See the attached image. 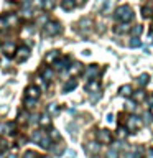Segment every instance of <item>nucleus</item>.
Returning <instances> with one entry per match:
<instances>
[{"mask_svg":"<svg viewBox=\"0 0 153 158\" xmlns=\"http://www.w3.org/2000/svg\"><path fill=\"white\" fill-rule=\"evenodd\" d=\"M115 18L122 23H128L133 18V10L128 7V5H120V7L115 10Z\"/></svg>","mask_w":153,"mask_h":158,"instance_id":"obj_1","label":"nucleus"},{"mask_svg":"<svg viewBox=\"0 0 153 158\" xmlns=\"http://www.w3.org/2000/svg\"><path fill=\"white\" fill-rule=\"evenodd\" d=\"M18 23V17L15 13H5L0 17V30H7L12 28Z\"/></svg>","mask_w":153,"mask_h":158,"instance_id":"obj_2","label":"nucleus"},{"mask_svg":"<svg viewBox=\"0 0 153 158\" xmlns=\"http://www.w3.org/2000/svg\"><path fill=\"white\" fill-rule=\"evenodd\" d=\"M61 31H63V27L59 22H46V25H44V33L48 36H56Z\"/></svg>","mask_w":153,"mask_h":158,"instance_id":"obj_3","label":"nucleus"},{"mask_svg":"<svg viewBox=\"0 0 153 158\" xmlns=\"http://www.w3.org/2000/svg\"><path fill=\"white\" fill-rule=\"evenodd\" d=\"M142 118L140 117H137V115H130L127 118V130H130V132H135L138 130V128L142 127Z\"/></svg>","mask_w":153,"mask_h":158,"instance_id":"obj_4","label":"nucleus"},{"mask_svg":"<svg viewBox=\"0 0 153 158\" xmlns=\"http://www.w3.org/2000/svg\"><path fill=\"white\" fill-rule=\"evenodd\" d=\"M97 142L99 143H110L112 142V133L107 128H101L97 132Z\"/></svg>","mask_w":153,"mask_h":158,"instance_id":"obj_5","label":"nucleus"},{"mask_svg":"<svg viewBox=\"0 0 153 158\" xmlns=\"http://www.w3.org/2000/svg\"><path fill=\"white\" fill-rule=\"evenodd\" d=\"M25 92H27V97H28V99H38L39 94H41L39 87H36V86H28Z\"/></svg>","mask_w":153,"mask_h":158,"instance_id":"obj_6","label":"nucleus"},{"mask_svg":"<svg viewBox=\"0 0 153 158\" xmlns=\"http://www.w3.org/2000/svg\"><path fill=\"white\" fill-rule=\"evenodd\" d=\"M17 59L18 61H23V59H27L28 58V54H30V49L27 48V46H18L17 49Z\"/></svg>","mask_w":153,"mask_h":158,"instance_id":"obj_7","label":"nucleus"},{"mask_svg":"<svg viewBox=\"0 0 153 158\" xmlns=\"http://www.w3.org/2000/svg\"><path fill=\"white\" fill-rule=\"evenodd\" d=\"M86 91L87 92H99L101 91V82L99 81H91L86 84Z\"/></svg>","mask_w":153,"mask_h":158,"instance_id":"obj_8","label":"nucleus"},{"mask_svg":"<svg viewBox=\"0 0 153 158\" xmlns=\"http://www.w3.org/2000/svg\"><path fill=\"white\" fill-rule=\"evenodd\" d=\"M2 49H3V53L7 54V56H13V51L17 48H15V44L12 41H7V43H3L2 44Z\"/></svg>","mask_w":153,"mask_h":158,"instance_id":"obj_9","label":"nucleus"},{"mask_svg":"<svg viewBox=\"0 0 153 158\" xmlns=\"http://www.w3.org/2000/svg\"><path fill=\"white\" fill-rule=\"evenodd\" d=\"M82 71V64L81 63H74L71 64V66H68V73L71 74V76H76V74H79Z\"/></svg>","mask_w":153,"mask_h":158,"instance_id":"obj_10","label":"nucleus"},{"mask_svg":"<svg viewBox=\"0 0 153 158\" xmlns=\"http://www.w3.org/2000/svg\"><path fill=\"white\" fill-rule=\"evenodd\" d=\"M132 97H133V102H143L147 99V94L142 91V89H138V91L132 92Z\"/></svg>","mask_w":153,"mask_h":158,"instance_id":"obj_11","label":"nucleus"},{"mask_svg":"<svg viewBox=\"0 0 153 158\" xmlns=\"http://www.w3.org/2000/svg\"><path fill=\"white\" fill-rule=\"evenodd\" d=\"M58 58H59V51H49L46 56H44V61H46L48 64H51V63H54V61H58Z\"/></svg>","mask_w":153,"mask_h":158,"instance_id":"obj_12","label":"nucleus"},{"mask_svg":"<svg viewBox=\"0 0 153 158\" xmlns=\"http://www.w3.org/2000/svg\"><path fill=\"white\" fill-rule=\"evenodd\" d=\"M99 150H101V147H99V143H87L86 145V152L89 153V155H97Z\"/></svg>","mask_w":153,"mask_h":158,"instance_id":"obj_13","label":"nucleus"},{"mask_svg":"<svg viewBox=\"0 0 153 158\" xmlns=\"http://www.w3.org/2000/svg\"><path fill=\"white\" fill-rule=\"evenodd\" d=\"M38 143H39V145H41V147L44 148V150L51 148V138H49L48 135H43V137H41V140H39Z\"/></svg>","mask_w":153,"mask_h":158,"instance_id":"obj_14","label":"nucleus"},{"mask_svg":"<svg viewBox=\"0 0 153 158\" xmlns=\"http://www.w3.org/2000/svg\"><path fill=\"white\" fill-rule=\"evenodd\" d=\"M142 17L147 18V20H150V18L153 17V10H151L150 5H145V7L142 8Z\"/></svg>","mask_w":153,"mask_h":158,"instance_id":"obj_15","label":"nucleus"},{"mask_svg":"<svg viewBox=\"0 0 153 158\" xmlns=\"http://www.w3.org/2000/svg\"><path fill=\"white\" fill-rule=\"evenodd\" d=\"M97 74H99V68L96 66V64L89 66V68H87V71H86V76H87V77H96Z\"/></svg>","mask_w":153,"mask_h":158,"instance_id":"obj_16","label":"nucleus"},{"mask_svg":"<svg viewBox=\"0 0 153 158\" xmlns=\"http://www.w3.org/2000/svg\"><path fill=\"white\" fill-rule=\"evenodd\" d=\"M41 76H43L44 81H51V79H53V69H51V68L41 69Z\"/></svg>","mask_w":153,"mask_h":158,"instance_id":"obj_17","label":"nucleus"},{"mask_svg":"<svg viewBox=\"0 0 153 158\" xmlns=\"http://www.w3.org/2000/svg\"><path fill=\"white\" fill-rule=\"evenodd\" d=\"M118 92L122 94V96H125V97H128V96H132V86H128V84H125V86H122L120 89H118Z\"/></svg>","mask_w":153,"mask_h":158,"instance_id":"obj_18","label":"nucleus"},{"mask_svg":"<svg viewBox=\"0 0 153 158\" xmlns=\"http://www.w3.org/2000/svg\"><path fill=\"white\" fill-rule=\"evenodd\" d=\"M38 122H39V125H41V127H49V123H51V118H49L48 114H44V115L39 117Z\"/></svg>","mask_w":153,"mask_h":158,"instance_id":"obj_19","label":"nucleus"},{"mask_svg":"<svg viewBox=\"0 0 153 158\" xmlns=\"http://www.w3.org/2000/svg\"><path fill=\"white\" fill-rule=\"evenodd\" d=\"M79 27H81V30H89L92 27V20L89 18H82L81 22H79Z\"/></svg>","mask_w":153,"mask_h":158,"instance_id":"obj_20","label":"nucleus"},{"mask_svg":"<svg viewBox=\"0 0 153 158\" xmlns=\"http://www.w3.org/2000/svg\"><path fill=\"white\" fill-rule=\"evenodd\" d=\"M69 63V58H64V59H58V61H54V66H56L58 69H64L68 66Z\"/></svg>","mask_w":153,"mask_h":158,"instance_id":"obj_21","label":"nucleus"},{"mask_svg":"<svg viewBox=\"0 0 153 158\" xmlns=\"http://www.w3.org/2000/svg\"><path fill=\"white\" fill-rule=\"evenodd\" d=\"M61 7L64 10H72L74 7H76V3H74V0H63L61 2Z\"/></svg>","mask_w":153,"mask_h":158,"instance_id":"obj_22","label":"nucleus"},{"mask_svg":"<svg viewBox=\"0 0 153 158\" xmlns=\"http://www.w3.org/2000/svg\"><path fill=\"white\" fill-rule=\"evenodd\" d=\"M76 86H77V81H76V79H71L69 82H66V84H64V92H69V91H72V89L76 87Z\"/></svg>","mask_w":153,"mask_h":158,"instance_id":"obj_23","label":"nucleus"},{"mask_svg":"<svg viewBox=\"0 0 153 158\" xmlns=\"http://www.w3.org/2000/svg\"><path fill=\"white\" fill-rule=\"evenodd\" d=\"M3 130H5V133H8V135H13V133H15V123H12V122L5 123Z\"/></svg>","mask_w":153,"mask_h":158,"instance_id":"obj_24","label":"nucleus"},{"mask_svg":"<svg viewBox=\"0 0 153 158\" xmlns=\"http://www.w3.org/2000/svg\"><path fill=\"white\" fill-rule=\"evenodd\" d=\"M41 7H43V10H53L54 0H41Z\"/></svg>","mask_w":153,"mask_h":158,"instance_id":"obj_25","label":"nucleus"},{"mask_svg":"<svg viewBox=\"0 0 153 158\" xmlns=\"http://www.w3.org/2000/svg\"><path fill=\"white\" fill-rule=\"evenodd\" d=\"M105 158H118V150L117 148H109L105 153Z\"/></svg>","mask_w":153,"mask_h":158,"instance_id":"obj_26","label":"nucleus"},{"mask_svg":"<svg viewBox=\"0 0 153 158\" xmlns=\"http://www.w3.org/2000/svg\"><path fill=\"white\" fill-rule=\"evenodd\" d=\"M148 81H150V76H148L147 73H145V74H140V76H138V84H142V86H143V84L147 86Z\"/></svg>","mask_w":153,"mask_h":158,"instance_id":"obj_27","label":"nucleus"},{"mask_svg":"<svg viewBox=\"0 0 153 158\" xmlns=\"http://www.w3.org/2000/svg\"><path fill=\"white\" fill-rule=\"evenodd\" d=\"M58 112H59L58 104H49V106H48V114H53V115H56Z\"/></svg>","mask_w":153,"mask_h":158,"instance_id":"obj_28","label":"nucleus"},{"mask_svg":"<svg viewBox=\"0 0 153 158\" xmlns=\"http://www.w3.org/2000/svg\"><path fill=\"white\" fill-rule=\"evenodd\" d=\"M43 135H44V132H41V130H38V132H35V133H33V137H31V140L38 143L39 140H41V137H43Z\"/></svg>","mask_w":153,"mask_h":158,"instance_id":"obj_29","label":"nucleus"},{"mask_svg":"<svg viewBox=\"0 0 153 158\" xmlns=\"http://www.w3.org/2000/svg\"><path fill=\"white\" fill-rule=\"evenodd\" d=\"M48 137L51 138V140H61V135H59L58 130H54V128H53L51 132H49V135H48Z\"/></svg>","mask_w":153,"mask_h":158,"instance_id":"obj_30","label":"nucleus"},{"mask_svg":"<svg viewBox=\"0 0 153 158\" xmlns=\"http://www.w3.org/2000/svg\"><path fill=\"white\" fill-rule=\"evenodd\" d=\"M117 135L120 137V138H127V135H128L127 128H123V127H118V130H117Z\"/></svg>","mask_w":153,"mask_h":158,"instance_id":"obj_31","label":"nucleus"},{"mask_svg":"<svg viewBox=\"0 0 153 158\" xmlns=\"http://www.w3.org/2000/svg\"><path fill=\"white\" fill-rule=\"evenodd\" d=\"M23 158H38V155H36V152H33V150H27L23 153Z\"/></svg>","mask_w":153,"mask_h":158,"instance_id":"obj_32","label":"nucleus"},{"mask_svg":"<svg viewBox=\"0 0 153 158\" xmlns=\"http://www.w3.org/2000/svg\"><path fill=\"white\" fill-rule=\"evenodd\" d=\"M142 30H143L142 25H135V27H133V30H132V35H133V36H138V35L142 33Z\"/></svg>","mask_w":153,"mask_h":158,"instance_id":"obj_33","label":"nucleus"},{"mask_svg":"<svg viewBox=\"0 0 153 158\" xmlns=\"http://www.w3.org/2000/svg\"><path fill=\"white\" fill-rule=\"evenodd\" d=\"M130 46H132V48H138V46H142V41L135 36V38L130 40Z\"/></svg>","mask_w":153,"mask_h":158,"instance_id":"obj_34","label":"nucleus"},{"mask_svg":"<svg viewBox=\"0 0 153 158\" xmlns=\"http://www.w3.org/2000/svg\"><path fill=\"white\" fill-rule=\"evenodd\" d=\"M18 122H20V123H27V122H28V114L25 115V112H20V114H18Z\"/></svg>","mask_w":153,"mask_h":158,"instance_id":"obj_35","label":"nucleus"},{"mask_svg":"<svg viewBox=\"0 0 153 158\" xmlns=\"http://www.w3.org/2000/svg\"><path fill=\"white\" fill-rule=\"evenodd\" d=\"M127 30H128V23H123V25H120V27L115 28V31H117V33H125Z\"/></svg>","mask_w":153,"mask_h":158,"instance_id":"obj_36","label":"nucleus"},{"mask_svg":"<svg viewBox=\"0 0 153 158\" xmlns=\"http://www.w3.org/2000/svg\"><path fill=\"white\" fill-rule=\"evenodd\" d=\"M151 118H153L151 112H147V114H143V120H142V122H145V123H150V122H151Z\"/></svg>","mask_w":153,"mask_h":158,"instance_id":"obj_37","label":"nucleus"},{"mask_svg":"<svg viewBox=\"0 0 153 158\" xmlns=\"http://www.w3.org/2000/svg\"><path fill=\"white\" fill-rule=\"evenodd\" d=\"M22 15H23L25 18H31V17H33V10H31V8H28V10H23V12H22Z\"/></svg>","mask_w":153,"mask_h":158,"instance_id":"obj_38","label":"nucleus"},{"mask_svg":"<svg viewBox=\"0 0 153 158\" xmlns=\"http://www.w3.org/2000/svg\"><path fill=\"white\" fill-rule=\"evenodd\" d=\"M25 104H27V107H35V104H36V99H28L27 97V101H25Z\"/></svg>","mask_w":153,"mask_h":158,"instance_id":"obj_39","label":"nucleus"},{"mask_svg":"<svg viewBox=\"0 0 153 158\" xmlns=\"http://www.w3.org/2000/svg\"><path fill=\"white\" fill-rule=\"evenodd\" d=\"M125 158H137V153L135 152H128L125 155Z\"/></svg>","mask_w":153,"mask_h":158,"instance_id":"obj_40","label":"nucleus"},{"mask_svg":"<svg viewBox=\"0 0 153 158\" xmlns=\"http://www.w3.org/2000/svg\"><path fill=\"white\" fill-rule=\"evenodd\" d=\"M127 109L128 110H133L135 109V102H127Z\"/></svg>","mask_w":153,"mask_h":158,"instance_id":"obj_41","label":"nucleus"},{"mask_svg":"<svg viewBox=\"0 0 153 158\" xmlns=\"http://www.w3.org/2000/svg\"><path fill=\"white\" fill-rule=\"evenodd\" d=\"M147 158H153V148H148L147 150Z\"/></svg>","mask_w":153,"mask_h":158,"instance_id":"obj_42","label":"nucleus"},{"mask_svg":"<svg viewBox=\"0 0 153 158\" xmlns=\"http://www.w3.org/2000/svg\"><path fill=\"white\" fill-rule=\"evenodd\" d=\"M107 120L109 122H114V115H112V114H109V115H107Z\"/></svg>","mask_w":153,"mask_h":158,"instance_id":"obj_43","label":"nucleus"},{"mask_svg":"<svg viewBox=\"0 0 153 158\" xmlns=\"http://www.w3.org/2000/svg\"><path fill=\"white\" fill-rule=\"evenodd\" d=\"M151 106H153V96L148 99V107H151Z\"/></svg>","mask_w":153,"mask_h":158,"instance_id":"obj_44","label":"nucleus"},{"mask_svg":"<svg viewBox=\"0 0 153 158\" xmlns=\"http://www.w3.org/2000/svg\"><path fill=\"white\" fill-rule=\"evenodd\" d=\"M74 3H76V5H82L84 0H74Z\"/></svg>","mask_w":153,"mask_h":158,"instance_id":"obj_45","label":"nucleus"},{"mask_svg":"<svg viewBox=\"0 0 153 158\" xmlns=\"http://www.w3.org/2000/svg\"><path fill=\"white\" fill-rule=\"evenodd\" d=\"M3 133V123H0V135Z\"/></svg>","mask_w":153,"mask_h":158,"instance_id":"obj_46","label":"nucleus"},{"mask_svg":"<svg viewBox=\"0 0 153 158\" xmlns=\"http://www.w3.org/2000/svg\"><path fill=\"white\" fill-rule=\"evenodd\" d=\"M7 158H15V155H13V153H10V155H8Z\"/></svg>","mask_w":153,"mask_h":158,"instance_id":"obj_47","label":"nucleus"},{"mask_svg":"<svg viewBox=\"0 0 153 158\" xmlns=\"http://www.w3.org/2000/svg\"><path fill=\"white\" fill-rule=\"evenodd\" d=\"M43 158H51V156H43Z\"/></svg>","mask_w":153,"mask_h":158,"instance_id":"obj_48","label":"nucleus"}]
</instances>
